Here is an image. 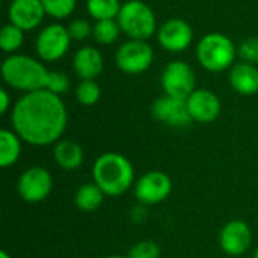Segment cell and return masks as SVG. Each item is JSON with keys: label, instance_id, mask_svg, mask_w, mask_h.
<instances>
[{"label": "cell", "instance_id": "4fadbf2b", "mask_svg": "<svg viewBox=\"0 0 258 258\" xmlns=\"http://www.w3.org/2000/svg\"><path fill=\"white\" fill-rule=\"evenodd\" d=\"M186 104L192 121L197 122H213L221 115V100L210 89H195L186 98Z\"/></svg>", "mask_w": 258, "mask_h": 258}, {"label": "cell", "instance_id": "ac0fdd59", "mask_svg": "<svg viewBox=\"0 0 258 258\" xmlns=\"http://www.w3.org/2000/svg\"><path fill=\"white\" fill-rule=\"evenodd\" d=\"M54 160L62 169H77L83 162V148L74 141H60L54 147Z\"/></svg>", "mask_w": 258, "mask_h": 258}, {"label": "cell", "instance_id": "d6a6232c", "mask_svg": "<svg viewBox=\"0 0 258 258\" xmlns=\"http://www.w3.org/2000/svg\"><path fill=\"white\" fill-rule=\"evenodd\" d=\"M254 258H258V249L255 251V254H254Z\"/></svg>", "mask_w": 258, "mask_h": 258}, {"label": "cell", "instance_id": "7c38bea8", "mask_svg": "<svg viewBox=\"0 0 258 258\" xmlns=\"http://www.w3.org/2000/svg\"><path fill=\"white\" fill-rule=\"evenodd\" d=\"M151 115L156 121L171 127H186L192 122L186 100L171 95L159 97L151 106Z\"/></svg>", "mask_w": 258, "mask_h": 258}, {"label": "cell", "instance_id": "6da1fadb", "mask_svg": "<svg viewBox=\"0 0 258 258\" xmlns=\"http://www.w3.org/2000/svg\"><path fill=\"white\" fill-rule=\"evenodd\" d=\"M14 132L24 142L45 147L57 142L68 122V112L59 95L47 89L27 92L20 97L11 113Z\"/></svg>", "mask_w": 258, "mask_h": 258}, {"label": "cell", "instance_id": "3957f363", "mask_svg": "<svg viewBox=\"0 0 258 258\" xmlns=\"http://www.w3.org/2000/svg\"><path fill=\"white\" fill-rule=\"evenodd\" d=\"M94 183L109 197L125 194L133 184L135 171L132 163L118 153L100 156L92 166Z\"/></svg>", "mask_w": 258, "mask_h": 258}, {"label": "cell", "instance_id": "83f0119b", "mask_svg": "<svg viewBox=\"0 0 258 258\" xmlns=\"http://www.w3.org/2000/svg\"><path fill=\"white\" fill-rule=\"evenodd\" d=\"M237 56L242 62H248L252 65L258 63V36H249L240 42L237 47Z\"/></svg>", "mask_w": 258, "mask_h": 258}, {"label": "cell", "instance_id": "5bb4252c", "mask_svg": "<svg viewBox=\"0 0 258 258\" xmlns=\"http://www.w3.org/2000/svg\"><path fill=\"white\" fill-rule=\"evenodd\" d=\"M45 15L47 14L41 0H12L8 9L9 23L24 32L36 29Z\"/></svg>", "mask_w": 258, "mask_h": 258}, {"label": "cell", "instance_id": "9a60e30c", "mask_svg": "<svg viewBox=\"0 0 258 258\" xmlns=\"http://www.w3.org/2000/svg\"><path fill=\"white\" fill-rule=\"evenodd\" d=\"M219 242H221L224 252H227L228 255H233V257L242 255L251 246V242H252L251 228L243 221H231L222 228Z\"/></svg>", "mask_w": 258, "mask_h": 258}, {"label": "cell", "instance_id": "7402d4cb", "mask_svg": "<svg viewBox=\"0 0 258 258\" xmlns=\"http://www.w3.org/2000/svg\"><path fill=\"white\" fill-rule=\"evenodd\" d=\"M24 30L15 24H5L0 30V47L8 54H15L24 44Z\"/></svg>", "mask_w": 258, "mask_h": 258}, {"label": "cell", "instance_id": "5b68a950", "mask_svg": "<svg viewBox=\"0 0 258 258\" xmlns=\"http://www.w3.org/2000/svg\"><path fill=\"white\" fill-rule=\"evenodd\" d=\"M121 32L128 39L147 41L157 32V18L154 11L142 0H127L122 3L116 17Z\"/></svg>", "mask_w": 258, "mask_h": 258}, {"label": "cell", "instance_id": "cb8c5ba5", "mask_svg": "<svg viewBox=\"0 0 258 258\" xmlns=\"http://www.w3.org/2000/svg\"><path fill=\"white\" fill-rule=\"evenodd\" d=\"M101 97V88L95 80H80L76 88V98L82 106H94Z\"/></svg>", "mask_w": 258, "mask_h": 258}, {"label": "cell", "instance_id": "4dcf8cb0", "mask_svg": "<svg viewBox=\"0 0 258 258\" xmlns=\"http://www.w3.org/2000/svg\"><path fill=\"white\" fill-rule=\"evenodd\" d=\"M0 258H11V257H9L6 252H2V254H0Z\"/></svg>", "mask_w": 258, "mask_h": 258}, {"label": "cell", "instance_id": "8992f818", "mask_svg": "<svg viewBox=\"0 0 258 258\" xmlns=\"http://www.w3.org/2000/svg\"><path fill=\"white\" fill-rule=\"evenodd\" d=\"M154 60L153 47L142 39H128L122 42L115 53V65L119 71L130 76L145 73Z\"/></svg>", "mask_w": 258, "mask_h": 258}, {"label": "cell", "instance_id": "e0dca14e", "mask_svg": "<svg viewBox=\"0 0 258 258\" xmlns=\"http://www.w3.org/2000/svg\"><path fill=\"white\" fill-rule=\"evenodd\" d=\"M228 80L231 88L240 95H254L258 92V68L257 65L248 62L234 63L230 70Z\"/></svg>", "mask_w": 258, "mask_h": 258}, {"label": "cell", "instance_id": "44dd1931", "mask_svg": "<svg viewBox=\"0 0 258 258\" xmlns=\"http://www.w3.org/2000/svg\"><path fill=\"white\" fill-rule=\"evenodd\" d=\"M121 6V0H86V11L95 21L116 20Z\"/></svg>", "mask_w": 258, "mask_h": 258}, {"label": "cell", "instance_id": "1f68e13d", "mask_svg": "<svg viewBox=\"0 0 258 258\" xmlns=\"http://www.w3.org/2000/svg\"><path fill=\"white\" fill-rule=\"evenodd\" d=\"M104 258H122V257H119V255H109V257H104Z\"/></svg>", "mask_w": 258, "mask_h": 258}, {"label": "cell", "instance_id": "ffe728a7", "mask_svg": "<svg viewBox=\"0 0 258 258\" xmlns=\"http://www.w3.org/2000/svg\"><path fill=\"white\" fill-rule=\"evenodd\" d=\"M104 195L106 194L95 183L82 184L76 192V206L82 212H94L103 204Z\"/></svg>", "mask_w": 258, "mask_h": 258}, {"label": "cell", "instance_id": "f546056e", "mask_svg": "<svg viewBox=\"0 0 258 258\" xmlns=\"http://www.w3.org/2000/svg\"><path fill=\"white\" fill-rule=\"evenodd\" d=\"M9 107H11V97H9L8 91L3 88V89H0V113L5 115L9 110Z\"/></svg>", "mask_w": 258, "mask_h": 258}, {"label": "cell", "instance_id": "d4e9b609", "mask_svg": "<svg viewBox=\"0 0 258 258\" xmlns=\"http://www.w3.org/2000/svg\"><path fill=\"white\" fill-rule=\"evenodd\" d=\"M41 2L45 14L54 20L68 18L77 6V0H41Z\"/></svg>", "mask_w": 258, "mask_h": 258}, {"label": "cell", "instance_id": "277c9868", "mask_svg": "<svg viewBox=\"0 0 258 258\" xmlns=\"http://www.w3.org/2000/svg\"><path fill=\"white\" fill-rule=\"evenodd\" d=\"M236 56L237 47L221 32L204 35L197 45V59L200 65L210 73H224L231 70Z\"/></svg>", "mask_w": 258, "mask_h": 258}, {"label": "cell", "instance_id": "8fae6325", "mask_svg": "<svg viewBox=\"0 0 258 258\" xmlns=\"http://www.w3.org/2000/svg\"><path fill=\"white\" fill-rule=\"evenodd\" d=\"M171 190L172 181L169 175L162 171L144 174L135 186V195L142 204H159L169 197Z\"/></svg>", "mask_w": 258, "mask_h": 258}, {"label": "cell", "instance_id": "2e32d148", "mask_svg": "<svg viewBox=\"0 0 258 258\" xmlns=\"http://www.w3.org/2000/svg\"><path fill=\"white\" fill-rule=\"evenodd\" d=\"M73 68L80 80H95L104 68L101 51L92 45L80 47L73 56Z\"/></svg>", "mask_w": 258, "mask_h": 258}, {"label": "cell", "instance_id": "f1b7e54d", "mask_svg": "<svg viewBox=\"0 0 258 258\" xmlns=\"http://www.w3.org/2000/svg\"><path fill=\"white\" fill-rule=\"evenodd\" d=\"M127 258H160V248L156 242L142 240L128 251Z\"/></svg>", "mask_w": 258, "mask_h": 258}, {"label": "cell", "instance_id": "603a6c76", "mask_svg": "<svg viewBox=\"0 0 258 258\" xmlns=\"http://www.w3.org/2000/svg\"><path fill=\"white\" fill-rule=\"evenodd\" d=\"M121 33L122 32H121V27L116 20H100V21L94 23L92 38L95 39V42H98L101 45L113 44L119 38Z\"/></svg>", "mask_w": 258, "mask_h": 258}, {"label": "cell", "instance_id": "7a4b0ae2", "mask_svg": "<svg viewBox=\"0 0 258 258\" xmlns=\"http://www.w3.org/2000/svg\"><path fill=\"white\" fill-rule=\"evenodd\" d=\"M48 70L41 59L27 56V54H9L2 63V77L3 82L17 91L24 94L45 89Z\"/></svg>", "mask_w": 258, "mask_h": 258}, {"label": "cell", "instance_id": "484cf974", "mask_svg": "<svg viewBox=\"0 0 258 258\" xmlns=\"http://www.w3.org/2000/svg\"><path fill=\"white\" fill-rule=\"evenodd\" d=\"M70 86H71V82L65 73H62V71H50L48 73L45 89L50 91L51 94H56L60 97L62 94L68 92Z\"/></svg>", "mask_w": 258, "mask_h": 258}, {"label": "cell", "instance_id": "52a82bcc", "mask_svg": "<svg viewBox=\"0 0 258 258\" xmlns=\"http://www.w3.org/2000/svg\"><path fill=\"white\" fill-rule=\"evenodd\" d=\"M71 36L68 33L67 26L59 23H53L45 26L36 36L35 50L38 57L42 62H57L60 60L70 50Z\"/></svg>", "mask_w": 258, "mask_h": 258}, {"label": "cell", "instance_id": "ba28073f", "mask_svg": "<svg viewBox=\"0 0 258 258\" xmlns=\"http://www.w3.org/2000/svg\"><path fill=\"white\" fill-rule=\"evenodd\" d=\"M162 89L165 95L186 100L197 89L194 68L184 60H172L162 71Z\"/></svg>", "mask_w": 258, "mask_h": 258}, {"label": "cell", "instance_id": "4316f807", "mask_svg": "<svg viewBox=\"0 0 258 258\" xmlns=\"http://www.w3.org/2000/svg\"><path fill=\"white\" fill-rule=\"evenodd\" d=\"M67 29L73 41H85L92 36L94 24H91L86 18H74L70 21Z\"/></svg>", "mask_w": 258, "mask_h": 258}, {"label": "cell", "instance_id": "d6986e66", "mask_svg": "<svg viewBox=\"0 0 258 258\" xmlns=\"http://www.w3.org/2000/svg\"><path fill=\"white\" fill-rule=\"evenodd\" d=\"M21 153L20 136L11 130L0 132V166L9 168L12 166Z\"/></svg>", "mask_w": 258, "mask_h": 258}, {"label": "cell", "instance_id": "30bf717a", "mask_svg": "<svg viewBox=\"0 0 258 258\" xmlns=\"http://www.w3.org/2000/svg\"><path fill=\"white\" fill-rule=\"evenodd\" d=\"M17 187L20 197L24 201L41 203L50 195L53 187V180L47 169L41 166H33L21 174Z\"/></svg>", "mask_w": 258, "mask_h": 258}, {"label": "cell", "instance_id": "9c48e42d", "mask_svg": "<svg viewBox=\"0 0 258 258\" xmlns=\"http://www.w3.org/2000/svg\"><path fill=\"white\" fill-rule=\"evenodd\" d=\"M160 47L169 53L186 51L194 41V29L183 18H169L157 29Z\"/></svg>", "mask_w": 258, "mask_h": 258}]
</instances>
